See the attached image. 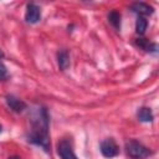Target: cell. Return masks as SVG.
Returning a JSON list of instances; mask_svg holds the SVG:
<instances>
[{
	"mask_svg": "<svg viewBox=\"0 0 159 159\" xmlns=\"http://www.w3.org/2000/svg\"><path fill=\"white\" fill-rule=\"evenodd\" d=\"M30 130L26 134V140L31 144H35L37 147H41L46 153L51 150V143H50V116L46 107L40 106L37 107L31 116L30 119Z\"/></svg>",
	"mask_w": 159,
	"mask_h": 159,
	"instance_id": "1",
	"label": "cell"
},
{
	"mask_svg": "<svg viewBox=\"0 0 159 159\" xmlns=\"http://www.w3.org/2000/svg\"><path fill=\"white\" fill-rule=\"evenodd\" d=\"M125 153L130 159H145L150 155H153V152L145 147L144 144H142L140 142L135 140V139H130L125 143Z\"/></svg>",
	"mask_w": 159,
	"mask_h": 159,
	"instance_id": "2",
	"label": "cell"
},
{
	"mask_svg": "<svg viewBox=\"0 0 159 159\" xmlns=\"http://www.w3.org/2000/svg\"><path fill=\"white\" fill-rule=\"evenodd\" d=\"M99 150H101L102 155L108 159L114 158L119 154V147L113 138H106L104 140H102L101 145H99Z\"/></svg>",
	"mask_w": 159,
	"mask_h": 159,
	"instance_id": "3",
	"label": "cell"
},
{
	"mask_svg": "<svg viewBox=\"0 0 159 159\" xmlns=\"http://www.w3.org/2000/svg\"><path fill=\"white\" fill-rule=\"evenodd\" d=\"M41 20V7L35 2H30L26 6L25 12V21L27 24H37Z\"/></svg>",
	"mask_w": 159,
	"mask_h": 159,
	"instance_id": "4",
	"label": "cell"
},
{
	"mask_svg": "<svg viewBox=\"0 0 159 159\" xmlns=\"http://www.w3.org/2000/svg\"><path fill=\"white\" fill-rule=\"evenodd\" d=\"M57 153H58L61 159H77V157H76V154L73 152L72 144L67 139H62V140L58 142V144H57Z\"/></svg>",
	"mask_w": 159,
	"mask_h": 159,
	"instance_id": "5",
	"label": "cell"
},
{
	"mask_svg": "<svg viewBox=\"0 0 159 159\" xmlns=\"http://www.w3.org/2000/svg\"><path fill=\"white\" fill-rule=\"evenodd\" d=\"M5 101H6L7 107H9L12 112H15V113H21V112H24V111L26 109V107H27V104H26L24 101H21L20 98H17V97L14 96V94H7V96L5 97Z\"/></svg>",
	"mask_w": 159,
	"mask_h": 159,
	"instance_id": "6",
	"label": "cell"
},
{
	"mask_svg": "<svg viewBox=\"0 0 159 159\" xmlns=\"http://www.w3.org/2000/svg\"><path fill=\"white\" fill-rule=\"evenodd\" d=\"M130 10L133 12L138 14V16H143V17L149 16V15H152L154 12L153 6H150V5L145 4V2H133L130 5Z\"/></svg>",
	"mask_w": 159,
	"mask_h": 159,
	"instance_id": "7",
	"label": "cell"
},
{
	"mask_svg": "<svg viewBox=\"0 0 159 159\" xmlns=\"http://www.w3.org/2000/svg\"><path fill=\"white\" fill-rule=\"evenodd\" d=\"M57 63L61 71H66L70 67V53L67 50H60L57 52Z\"/></svg>",
	"mask_w": 159,
	"mask_h": 159,
	"instance_id": "8",
	"label": "cell"
},
{
	"mask_svg": "<svg viewBox=\"0 0 159 159\" xmlns=\"http://www.w3.org/2000/svg\"><path fill=\"white\" fill-rule=\"evenodd\" d=\"M137 117L143 123H149V122H153V119H154L153 112H152V109L149 107H142V108H139L138 112H137Z\"/></svg>",
	"mask_w": 159,
	"mask_h": 159,
	"instance_id": "9",
	"label": "cell"
},
{
	"mask_svg": "<svg viewBox=\"0 0 159 159\" xmlns=\"http://www.w3.org/2000/svg\"><path fill=\"white\" fill-rule=\"evenodd\" d=\"M135 45L144 50L145 52H155L157 51V45L154 42H150L148 39H137Z\"/></svg>",
	"mask_w": 159,
	"mask_h": 159,
	"instance_id": "10",
	"label": "cell"
},
{
	"mask_svg": "<svg viewBox=\"0 0 159 159\" xmlns=\"http://www.w3.org/2000/svg\"><path fill=\"white\" fill-rule=\"evenodd\" d=\"M120 19H122L120 12L117 11V10H112V11L108 14V21H109V24L114 27V30H117V31L120 30Z\"/></svg>",
	"mask_w": 159,
	"mask_h": 159,
	"instance_id": "11",
	"label": "cell"
},
{
	"mask_svg": "<svg viewBox=\"0 0 159 159\" xmlns=\"http://www.w3.org/2000/svg\"><path fill=\"white\" fill-rule=\"evenodd\" d=\"M147 27H148L147 19L143 17V16H138L137 17V21H135V32L138 35H144L145 31H147Z\"/></svg>",
	"mask_w": 159,
	"mask_h": 159,
	"instance_id": "12",
	"label": "cell"
},
{
	"mask_svg": "<svg viewBox=\"0 0 159 159\" xmlns=\"http://www.w3.org/2000/svg\"><path fill=\"white\" fill-rule=\"evenodd\" d=\"M9 78V72H7V68L6 66L4 65L2 61H0V81H5Z\"/></svg>",
	"mask_w": 159,
	"mask_h": 159,
	"instance_id": "13",
	"label": "cell"
},
{
	"mask_svg": "<svg viewBox=\"0 0 159 159\" xmlns=\"http://www.w3.org/2000/svg\"><path fill=\"white\" fill-rule=\"evenodd\" d=\"M9 159H21L20 157H17V155H12V157H10Z\"/></svg>",
	"mask_w": 159,
	"mask_h": 159,
	"instance_id": "14",
	"label": "cell"
},
{
	"mask_svg": "<svg viewBox=\"0 0 159 159\" xmlns=\"http://www.w3.org/2000/svg\"><path fill=\"white\" fill-rule=\"evenodd\" d=\"M2 57H4V52H2V50L0 48V60H1Z\"/></svg>",
	"mask_w": 159,
	"mask_h": 159,
	"instance_id": "15",
	"label": "cell"
},
{
	"mask_svg": "<svg viewBox=\"0 0 159 159\" xmlns=\"http://www.w3.org/2000/svg\"><path fill=\"white\" fill-rule=\"evenodd\" d=\"M1 129H2V128H1V125H0V133H1Z\"/></svg>",
	"mask_w": 159,
	"mask_h": 159,
	"instance_id": "16",
	"label": "cell"
}]
</instances>
